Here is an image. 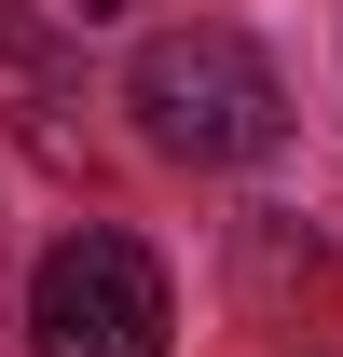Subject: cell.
<instances>
[{"instance_id": "6da1fadb", "label": "cell", "mask_w": 343, "mask_h": 357, "mask_svg": "<svg viewBox=\"0 0 343 357\" xmlns=\"http://www.w3.org/2000/svg\"><path fill=\"white\" fill-rule=\"evenodd\" d=\"M124 110H137V137H151L165 165H261V151L289 137L275 55L234 42V28H151L137 69H124Z\"/></svg>"}, {"instance_id": "7a4b0ae2", "label": "cell", "mask_w": 343, "mask_h": 357, "mask_svg": "<svg viewBox=\"0 0 343 357\" xmlns=\"http://www.w3.org/2000/svg\"><path fill=\"white\" fill-rule=\"evenodd\" d=\"M178 303H165V261L137 234H55L42 275H28V344L42 357H165Z\"/></svg>"}, {"instance_id": "3957f363", "label": "cell", "mask_w": 343, "mask_h": 357, "mask_svg": "<svg viewBox=\"0 0 343 357\" xmlns=\"http://www.w3.org/2000/svg\"><path fill=\"white\" fill-rule=\"evenodd\" d=\"M247 289H261V303H289V289H330V261H316V234L289 248V220H247Z\"/></svg>"}]
</instances>
